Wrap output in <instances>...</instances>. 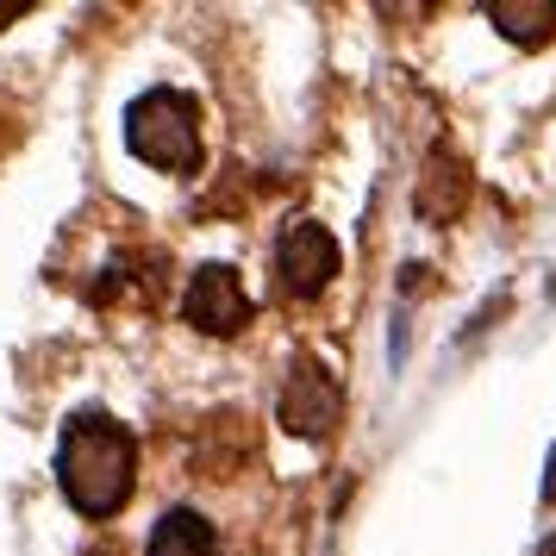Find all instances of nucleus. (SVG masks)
Here are the masks:
<instances>
[{"instance_id": "423d86ee", "label": "nucleus", "mask_w": 556, "mask_h": 556, "mask_svg": "<svg viewBox=\"0 0 556 556\" xmlns=\"http://www.w3.org/2000/svg\"><path fill=\"white\" fill-rule=\"evenodd\" d=\"M151 556H213V526H206L201 513L176 506V513H163V519H156Z\"/></svg>"}, {"instance_id": "39448f33", "label": "nucleus", "mask_w": 556, "mask_h": 556, "mask_svg": "<svg viewBox=\"0 0 556 556\" xmlns=\"http://www.w3.org/2000/svg\"><path fill=\"white\" fill-rule=\"evenodd\" d=\"M338 406H344L338 381H331L326 369L301 363V369L288 376V388H281V426H288V431H301V438H319V431H331Z\"/></svg>"}, {"instance_id": "f03ea898", "label": "nucleus", "mask_w": 556, "mask_h": 556, "mask_svg": "<svg viewBox=\"0 0 556 556\" xmlns=\"http://www.w3.org/2000/svg\"><path fill=\"white\" fill-rule=\"evenodd\" d=\"M126 144L131 156H144L151 169H194L201 163V113L188 94L176 88H151V94H138L126 113Z\"/></svg>"}, {"instance_id": "7ed1b4c3", "label": "nucleus", "mask_w": 556, "mask_h": 556, "mask_svg": "<svg viewBox=\"0 0 556 556\" xmlns=\"http://www.w3.org/2000/svg\"><path fill=\"white\" fill-rule=\"evenodd\" d=\"M181 313H188V326L206 331V338H231V331H244L251 301H244V281H238V269H226V263H206V269H194Z\"/></svg>"}, {"instance_id": "6e6552de", "label": "nucleus", "mask_w": 556, "mask_h": 556, "mask_svg": "<svg viewBox=\"0 0 556 556\" xmlns=\"http://www.w3.org/2000/svg\"><path fill=\"white\" fill-rule=\"evenodd\" d=\"M20 13H26V0H0V26H7V20H20Z\"/></svg>"}, {"instance_id": "0eeeda50", "label": "nucleus", "mask_w": 556, "mask_h": 556, "mask_svg": "<svg viewBox=\"0 0 556 556\" xmlns=\"http://www.w3.org/2000/svg\"><path fill=\"white\" fill-rule=\"evenodd\" d=\"M488 13H494V26H501L506 38H519V45H544V38L556 31V0H531V7L494 0Z\"/></svg>"}, {"instance_id": "f257e3e1", "label": "nucleus", "mask_w": 556, "mask_h": 556, "mask_svg": "<svg viewBox=\"0 0 556 556\" xmlns=\"http://www.w3.org/2000/svg\"><path fill=\"white\" fill-rule=\"evenodd\" d=\"M56 481H63L70 506L88 513V519L119 513L131 481H138V444H131V431L119 419H106V413H76L70 431H63V451H56Z\"/></svg>"}, {"instance_id": "20e7f679", "label": "nucleus", "mask_w": 556, "mask_h": 556, "mask_svg": "<svg viewBox=\"0 0 556 556\" xmlns=\"http://www.w3.org/2000/svg\"><path fill=\"white\" fill-rule=\"evenodd\" d=\"M276 269H281V281H288V294L313 301V294L338 276V244H331V231L319 226V219H294V226L281 231Z\"/></svg>"}]
</instances>
